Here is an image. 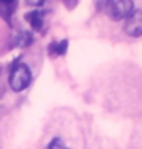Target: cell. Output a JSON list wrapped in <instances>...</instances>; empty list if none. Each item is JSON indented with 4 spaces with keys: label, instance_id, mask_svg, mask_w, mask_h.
<instances>
[{
    "label": "cell",
    "instance_id": "8992f818",
    "mask_svg": "<svg viewBox=\"0 0 142 149\" xmlns=\"http://www.w3.org/2000/svg\"><path fill=\"white\" fill-rule=\"evenodd\" d=\"M46 149H69L67 146H64V143H63V140L61 139H58V137H55L49 145H47V148Z\"/></svg>",
    "mask_w": 142,
    "mask_h": 149
},
{
    "label": "cell",
    "instance_id": "277c9868",
    "mask_svg": "<svg viewBox=\"0 0 142 149\" xmlns=\"http://www.w3.org/2000/svg\"><path fill=\"white\" fill-rule=\"evenodd\" d=\"M26 18V22H28L31 26H32V29H35V31H40L43 28V14L40 11H32V12H28V14L25 15Z\"/></svg>",
    "mask_w": 142,
    "mask_h": 149
},
{
    "label": "cell",
    "instance_id": "3957f363",
    "mask_svg": "<svg viewBox=\"0 0 142 149\" xmlns=\"http://www.w3.org/2000/svg\"><path fill=\"white\" fill-rule=\"evenodd\" d=\"M124 31L128 37H141L142 35V11H133L125 18Z\"/></svg>",
    "mask_w": 142,
    "mask_h": 149
},
{
    "label": "cell",
    "instance_id": "9c48e42d",
    "mask_svg": "<svg viewBox=\"0 0 142 149\" xmlns=\"http://www.w3.org/2000/svg\"><path fill=\"white\" fill-rule=\"evenodd\" d=\"M0 2H2V3H12L14 0H0Z\"/></svg>",
    "mask_w": 142,
    "mask_h": 149
},
{
    "label": "cell",
    "instance_id": "ba28073f",
    "mask_svg": "<svg viewBox=\"0 0 142 149\" xmlns=\"http://www.w3.org/2000/svg\"><path fill=\"white\" fill-rule=\"evenodd\" d=\"M29 5H32V6H40V5H43L44 3V0H26Z\"/></svg>",
    "mask_w": 142,
    "mask_h": 149
},
{
    "label": "cell",
    "instance_id": "52a82bcc",
    "mask_svg": "<svg viewBox=\"0 0 142 149\" xmlns=\"http://www.w3.org/2000/svg\"><path fill=\"white\" fill-rule=\"evenodd\" d=\"M31 41H32V37L28 32L22 33V37H20V46H28V44H31Z\"/></svg>",
    "mask_w": 142,
    "mask_h": 149
},
{
    "label": "cell",
    "instance_id": "7a4b0ae2",
    "mask_svg": "<svg viewBox=\"0 0 142 149\" xmlns=\"http://www.w3.org/2000/svg\"><path fill=\"white\" fill-rule=\"evenodd\" d=\"M105 12L115 22L124 20L133 12V0H107Z\"/></svg>",
    "mask_w": 142,
    "mask_h": 149
},
{
    "label": "cell",
    "instance_id": "5b68a950",
    "mask_svg": "<svg viewBox=\"0 0 142 149\" xmlns=\"http://www.w3.org/2000/svg\"><path fill=\"white\" fill-rule=\"evenodd\" d=\"M67 40H63V41H58V43H52L47 49H49V53H52L53 56H60V55H64L66 50H67Z\"/></svg>",
    "mask_w": 142,
    "mask_h": 149
},
{
    "label": "cell",
    "instance_id": "6da1fadb",
    "mask_svg": "<svg viewBox=\"0 0 142 149\" xmlns=\"http://www.w3.org/2000/svg\"><path fill=\"white\" fill-rule=\"evenodd\" d=\"M31 79H32V74L29 67L25 63H17L9 73V87L12 91L20 93L25 88H28V85L31 84Z\"/></svg>",
    "mask_w": 142,
    "mask_h": 149
}]
</instances>
